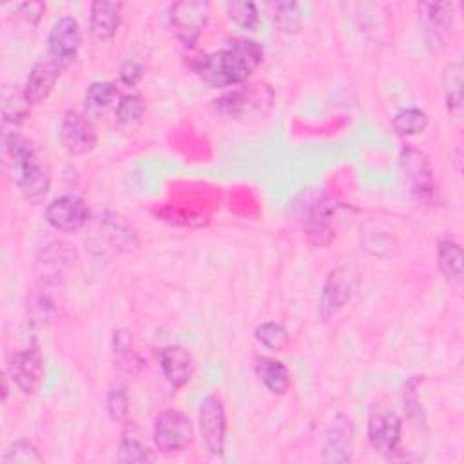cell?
<instances>
[{
    "instance_id": "cell-1",
    "label": "cell",
    "mask_w": 464,
    "mask_h": 464,
    "mask_svg": "<svg viewBox=\"0 0 464 464\" xmlns=\"http://www.w3.org/2000/svg\"><path fill=\"white\" fill-rule=\"evenodd\" d=\"M263 62V45L256 40H236L227 47L190 62L196 76L210 89L243 85Z\"/></svg>"
},
{
    "instance_id": "cell-2",
    "label": "cell",
    "mask_w": 464,
    "mask_h": 464,
    "mask_svg": "<svg viewBox=\"0 0 464 464\" xmlns=\"http://www.w3.org/2000/svg\"><path fill=\"white\" fill-rule=\"evenodd\" d=\"M4 154L13 167V178L20 194L38 203L49 192L51 169L34 141L18 130L4 132Z\"/></svg>"
},
{
    "instance_id": "cell-3",
    "label": "cell",
    "mask_w": 464,
    "mask_h": 464,
    "mask_svg": "<svg viewBox=\"0 0 464 464\" xmlns=\"http://www.w3.org/2000/svg\"><path fill=\"white\" fill-rule=\"evenodd\" d=\"M274 103V91L266 83L237 85L214 100L212 107L218 114L230 120H243L266 112Z\"/></svg>"
},
{
    "instance_id": "cell-4",
    "label": "cell",
    "mask_w": 464,
    "mask_h": 464,
    "mask_svg": "<svg viewBox=\"0 0 464 464\" xmlns=\"http://www.w3.org/2000/svg\"><path fill=\"white\" fill-rule=\"evenodd\" d=\"M299 219L304 225L308 239L317 246H326L335 237L334 219L339 205L324 194H306L304 201L297 203Z\"/></svg>"
},
{
    "instance_id": "cell-5",
    "label": "cell",
    "mask_w": 464,
    "mask_h": 464,
    "mask_svg": "<svg viewBox=\"0 0 464 464\" xmlns=\"http://www.w3.org/2000/svg\"><path fill=\"white\" fill-rule=\"evenodd\" d=\"M76 261V250L60 239L42 246L34 261V277L40 290L58 288L69 276Z\"/></svg>"
},
{
    "instance_id": "cell-6",
    "label": "cell",
    "mask_w": 464,
    "mask_h": 464,
    "mask_svg": "<svg viewBox=\"0 0 464 464\" xmlns=\"http://www.w3.org/2000/svg\"><path fill=\"white\" fill-rule=\"evenodd\" d=\"M359 283H361V277L353 266L339 265L332 268L321 288V297H319L321 319L328 321L339 310H343L355 295Z\"/></svg>"
},
{
    "instance_id": "cell-7",
    "label": "cell",
    "mask_w": 464,
    "mask_h": 464,
    "mask_svg": "<svg viewBox=\"0 0 464 464\" xmlns=\"http://www.w3.org/2000/svg\"><path fill=\"white\" fill-rule=\"evenodd\" d=\"M208 2L181 0L169 9V25L172 34L185 45L194 47L208 20Z\"/></svg>"
},
{
    "instance_id": "cell-8",
    "label": "cell",
    "mask_w": 464,
    "mask_h": 464,
    "mask_svg": "<svg viewBox=\"0 0 464 464\" xmlns=\"http://www.w3.org/2000/svg\"><path fill=\"white\" fill-rule=\"evenodd\" d=\"M152 439L156 448L163 453L181 451L194 439L192 420L179 410H163L154 420Z\"/></svg>"
},
{
    "instance_id": "cell-9",
    "label": "cell",
    "mask_w": 464,
    "mask_h": 464,
    "mask_svg": "<svg viewBox=\"0 0 464 464\" xmlns=\"http://www.w3.org/2000/svg\"><path fill=\"white\" fill-rule=\"evenodd\" d=\"M198 422L201 440L212 457H221L227 440V415L219 395L210 393L199 402Z\"/></svg>"
},
{
    "instance_id": "cell-10",
    "label": "cell",
    "mask_w": 464,
    "mask_h": 464,
    "mask_svg": "<svg viewBox=\"0 0 464 464\" xmlns=\"http://www.w3.org/2000/svg\"><path fill=\"white\" fill-rule=\"evenodd\" d=\"M399 165L415 198L422 201L431 199L435 192V179H433V170L428 156L417 147L406 145L401 149Z\"/></svg>"
},
{
    "instance_id": "cell-11",
    "label": "cell",
    "mask_w": 464,
    "mask_h": 464,
    "mask_svg": "<svg viewBox=\"0 0 464 464\" xmlns=\"http://www.w3.org/2000/svg\"><path fill=\"white\" fill-rule=\"evenodd\" d=\"M91 218V210L83 198L76 194H62L45 207V221L60 232H76Z\"/></svg>"
},
{
    "instance_id": "cell-12",
    "label": "cell",
    "mask_w": 464,
    "mask_h": 464,
    "mask_svg": "<svg viewBox=\"0 0 464 464\" xmlns=\"http://www.w3.org/2000/svg\"><path fill=\"white\" fill-rule=\"evenodd\" d=\"M7 372L22 393L34 395L40 390L45 377V364L40 350L25 348L16 352L9 359Z\"/></svg>"
},
{
    "instance_id": "cell-13",
    "label": "cell",
    "mask_w": 464,
    "mask_h": 464,
    "mask_svg": "<svg viewBox=\"0 0 464 464\" xmlns=\"http://www.w3.org/2000/svg\"><path fill=\"white\" fill-rule=\"evenodd\" d=\"M80 45H82V34H80L78 22L72 16L58 18L53 24L47 38L49 58L63 69L76 60Z\"/></svg>"
},
{
    "instance_id": "cell-14",
    "label": "cell",
    "mask_w": 464,
    "mask_h": 464,
    "mask_svg": "<svg viewBox=\"0 0 464 464\" xmlns=\"http://www.w3.org/2000/svg\"><path fill=\"white\" fill-rule=\"evenodd\" d=\"M60 141L69 154L82 156L96 147L98 134L87 114L69 109L60 123Z\"/></svg>"
},
{
    "instance_id": "cell-15",
    "label": "cell",
    "mask_w": 464,
    "mask_h": 464,
    "mask_svg": "<svg viewBox=\"0 0 464 464\" xmlns=\"http://www.w3.org/2000/svg\"><path fill=\"white\" fill-rule=\"evenodd\" d=\"M417 13L426 44L433 49L442 47L446 33L453 24V5L450 2H422L417 4Z\"/></svg>"
},
{
    "instance_id": "cell-16",
    "label": "cell",
    "mask_w": 464,
    "mask_h": 464,
    "mask_svg": "<svg viewBox=\"0 0 464 464\" xmlns=\"http://www.w3.org/2000/svg\"><path fill=\"white\" fill-rule=\"evenodd\" d=\"M353 422L348 415L337 413L323 440V460L324 462H350L352 460V448H353Z\"/></svg>"
},
{
    "instance_id": "cell-17",
    "label": "cell",
    "mask_w": 464,
    "mask_h": 464,
    "mask_svg": "<svg viewBox=\"0 0 464 464\" xmlns=\"http://www.w3.org/2000/svg\"><path fill=\"white\" fill-rule=\"evenodd\" d=\"M402 431V420L395 411H381L370 417L368 420V442L370 446L384 455L393 457L399 448Z\"/></svg>"
},
{
    "instance_id": "cell-18",
    "label": "cell",
    "mask_w": 464,
    "mask_h": 464,
    "mask_svg": "<svg viewBox=\"0 0 464 464\" xmlns=\"http://www.w3.org/2000/svg\"><path fill=\"white\" fill-rule=\"evenodd\" d=\"M60 74H62V67L56 62H53L51 58L36 62L33 65V69L29 71L25 85L22 87L29 103L33 105V103H42L44 100H47V96L53 92L56 82L60 80Z\"/></svg>"
},
{
    "instance_id": "cell-19",
    "label": "cell",
    "mask_w": 464,
    "mask_h": 464,
    "mask_svg": "<svg viewBox=\"0 0 464 464\" xmlns=\"http://www.w3.org/2000/svg\"><path fill=\"white\" fill-rule=\"evenodd\" d=\"M121 9H123L121 2L96 0L91 4L89 29L96 42L105 44L116 36L121 22Z\"/></svg>"
},
{
    "instance_id": "cell-20",
    "label": "cell",
    "mask_w": 464,
    "mask_h": 464,
    "mask_svg": "<svg viewBox=\"0 0 464 464\" xmlns=\"http://www.w3.org/2000/svg\"><path fill=\"white\" fill-rule=\"evenodd\" d=\"M160 366L170 386L181 388L185 386L194 373V359L192 355L179 344L163 346L160 352Z\"/></svg>"
},
{
    "instance_id": "cell-21",
    "label": "cell",
    "mask_w": 464,
    "mask_h": 464,
    "mask_svg": "<svg viewBox=\"0 0 464 464\" xmlns=\"http://www.w3.org/2000/svg\"><path fill=\"white\" fill-rule=\"evenodd\" d=\"M437 261L444 279L451 286H459L462 283V246L451 237L440 239L437 246Z\"/></svg>"
},
{
    "instance_id": "cell-22",
    "label": "cell",
    "mask_w": 464,
    "mask_h": 464,
    "mask_svg": "<svg viewBox=\"0 0 464 464\" xmlns=\"http://www.w3.org/2000/svg\"><path fill=\"white\" fill-rule=\"evenodd\" d=\"M442 91L446 100V109L453 118L462 114V62L457 58L446 63L442 71Z\"/></svg>"
},
{
    "instance_id": "cell-23",
    "label": "cell",
    "mask_w": 464,
    "mask_h": 464,
    "mask_svg": "<svg viewBox=\"0 0 464 464\" xmlns=\"http://www.w3.org/2000/svg\"><path fill=\"white\" fill-rule=\"evenodd\" d=\"M256 373L259 375L266 390L274 395H283L290 386V372L277 359H270V357L257 359Z\"/></svg>"
},
{
    "instance_id": "cell-24",
    "label": "cell",
    "mask_w": 464,
    "mask_h": 464,
    "mask_svg": "<svg viewBox=\"0 0 464 464\" xmlns=\"http://www.w3.org/2000/svg\"><path fill=\"white\" fill-rule=\"evenodd\" d=\"M0 100H2V120H4V123L20 125L29 116L31 103L25 98L24 89L4 85Z\"/></svg>"
},
{
    "instance_id": "cell-25",
    "label": "cell",
    "mask_w": 464,
    "mask_h": 464,
    "mask_svg": "<svg viewBox=\"0 0 464 464\" xmlns=\"http://www.w3.org/2000/svg\"><path fill=\"white\" fill-rule=\"evenodd\" d=\"M116 87L111 82H92L83 96V105H85V114L91 116H100L107 107L116 98Z\"/></svg>"
},
{
    "instance_id": "cell-26",
    "label": "cell",
    "mask_w": 464,
    "mask_h": 464,
    "mask_svg": "<svg viewBox=\"0 0 464 464\" xmlns=\"http://www.w3.org/2000/svg\"><path fill=\"white\" fill-rule=\"evenodd\" d=\"M392 127L399 136H404V138L422 134L428 127V114L422 109H417V107L401 109L393 116Z\"/></svg>"
},
{
    "instance_id": "cell-27",
    "label": "cell",
    "mask_w": 464,
    "mask_h": 464,
    "mask_svg": "<svg viewBox=\"0 0 464 464\" xmlns=\"http://www.w3.org/2000/svg\"><path fill=\"white\" fill-rule=\"evenodd\" d=\"M0 462L2 464H42L44 457L31 440L14 439L5 446Z\"/></svg>"
},
{
    "instance_id": "cell-28",
    "label": "cell",
    "mask_w": 464,
    "mask_h": 464,
    "mask_svg": "<svg viewBox=\"0 0 464 464\" xmlns=\"http://www.w3.org/2000/svg\"><path fill=\"white\" fill-rule=\"evenodd\" d=\"M152 450L134 433H125L118 444V460L121 462H152Z\"/></svg>"
},
{
    "instance_id": "cell-29",
    "label": "cell",
    "mask_w": 464,
    "mask_h": 464,
    "mask_svg": "<svg viewBox=\"0 0 464 464\" xmlns=\"http://www.w3.org/2000/svg\"><path fill=\"white\" fill-rule=\"evenodd\" d=\"M114 114L121 125H134L145 116V102L140 94H123L116 103Z\"/></svg>"
},
{
    "instance_id": "cell-30",
    "label": "cell",
    "mask_w": 464,
    "mask_h": 464,
    "mask_svg": "<svg viewBox=\"0 0 464 464\" xmlns=\"http://www.w3.org/2000/svg\"><path fill=\"white\" fill-rule=\"evenodd\" d=\"M225 7L228 13V18L246 31H252L259 22V11L254 2L234 0V2H228Z\"/></svg>"
},
{
    "instance_id": "cell-31",
    "label": "cell",
    "mask_w": 464,
    "mask_h": 464,
    "mask_svg": "<svg viewBox=\"0 0 464 464\" xmlns=\"http://www.w3.org/2000/svg\"><path fill=\"white\" fill-rule=\"evenodd\" d=\"M254 335L256 339L270 348V350H283L288 343V332L286 328L281 324V323H276V321H266V323H261L256 330H254Z\"/></svg>"
},
{
    "instance_id": "cell-32",
    "label": "cell",
    "mask_w": 464,
    "mask_h": 464,
    "mask_svg": "<svg viewBox=\"0 0 464 464\" xmlns=\"http://www.w3.org/2000/svg\"><path fill=\"white\" fill-rule=\"evenodd\" d=\"M274 20L276 24L290 33V31H297L301 25V14H299V5L294 2H277L274 4Z\"/></svg>"
},
{
    "instance_id": "cell-33",
    "label": "cell",
    "mask_w": 464,
    "mask_h": 464,
    "mask_svg": "<svg viewBox=\"0 0 464 464\" xmlns=\"http://www.w3.org/2000/svg\"><path fill=\"white\" fill-rule=\"evenodd\" d=\"M107 411L112 420L123 422L129 417V397L123 386H114L107 393Z\"/></svg>"
},
{
    "instance_id": "cell-34",
    "label": "cell",
    "mask_w": 464,
    "mask_h": 464,
    "mask_svg": "<svg viewBox=\"0 0 464 464\" xmlns=\"http://www.w3.org/2000/svg\"><path fill=\"white\" fill-rule=\"evenodd\" d=\"M145 67L138 60H125L120 67V82L127 87H134L143 78Z\"/></svg>"
},
{
    "instance_id": "cell-35",
    "label": "cell",
    "mask_w": 464,
    "mask_h": 464,
    "mask_svg": "<svg viewBox=\"0 0 464 464\" xmlns=\"http://www.w3.org/2000/svg\"><path fill=\"white\" fill-rule=\"evenodd\" d=\"M16 14H20L27 24L36 25L45 11V4L42 2H24V4H16L14 5Z\"/></svg>"
}]
</instances>
